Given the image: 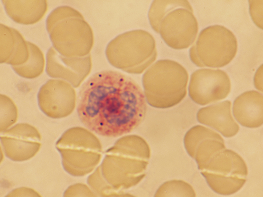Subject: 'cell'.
Segmentation results:
<instances>
[{
	"instance_id": "cell-1",
	"label": "cell",
	"mask_w": 263,
	"mask_h": 197,
	"mask_svg": "<svg viewBox=\"0 0 263 197\" xmlns=\"http://www.w3.org/2000/svg\"><path fill=\"white\" fill-rule=\"evenodd\" d=\"M91 88L86 111L99 117L101 133L115 136L132 131L140 123L147 104L142 91L131 79L115 71L102 74Z\"/></svg>"
},
{
	"instance_id": "cell-2",
	"label": "cell",
	"mask_w": 263,
	"mask_h": 197,
	"mask_svg": "<svg viewBox=\"0 0 263 197\" xmlns=\"http://www.w3.org/2000/svg\"><path fill=\"white\" fill-rule=\"evenodd\" d=\"M194 43L190 49L189 56L192 62L199 67L224 66L233 59L237 50L234 34L219 25L202 29Z\"/></svg>"
},
{
	"instance_id": "cell-3",
	"label": "cell",
	"mask_w": 263,
	"mask_h": 197,
	"mask_svg": "<svg viewBox=\"0 0 263 197\" xmlns=\"http://www.w3.org/2000/svg\"><path fill=\"white\" fill-rule=\"evenodd\" d=\"M157 71L154 105L167 109L180 102L187 93L189 75L178 62L164 59L156 63Z\"/></svg>"
},
{
	"instance_id": "cell-4",
	"label": "cell",
	"mask_w": 263,
	"mask_h": 197,
	"mask_svg": "<svg viewBox=\"0 0 263 197\" xmlns=\"http://www.w3.org/2000/svg\"><path fill=\"white\" fill-rule=\"evenodd\" d=\"M46 25L53 47L59 53L64 47L92 46V30L80 13L62 16Z\"/></svg>"
},
{
	"instance_id": "cell-5",
	"label": "cell",
	"mask_w": 263,
	"mask_h": 197,
	"mask_svg": "<svg viewBox=\"0 0 263 197\" xmlns=\"http://www.w3.org/2000/svg\"><path fill=\"white\" fill-rule=\"evenodd\" d=\"M193 11L183 7L173 9L161 21L158 33L165 43L175 50L186 48L195 41L198 25Z\"/></svg>"
},
{
	"instance_id": "cell-6",
	"label": "cell",
	"mask_w": 263,
	"mask_h": 197,
	"mask_svg": "<svg viewBox=\"0 0 263 197\" xmlns=\"http://www.w3.org/2000/svg\"><path fill=\"white\" fill-rule=\"evenodd\" d=\"M231 89L230 78L224 71L201 68L195 71L191 75L188 92L193 101L204 105L224 99Z\"/></svg>"
},
{
	"instance_id": "cell-7",
	"label": "cell",
	"mask_w": 263,
	"mask_h": 197,
	"mask_svg": "<svg viewBox=\"0 0 263 197\" xmlns=\"http://www.w3.org/2000/svg\"><path fill=\"white\" fill-rule=\"evenodd\" d=\"M106 54L112 60L154 59L156 55V42L152 35L146 31H130L111 40L107 46Z\"/></svg>"
},
{
	"instance_id": "cell-8",
	"label": "cell",
	"mask_w": 263,
	"mask_h": 197,
	"mask_svg": "<svg viewBox=\"0 0 263 197\" xmlns=\"http://www.w3.org/2000/svg\"><path fill=\"white\" fill-rule=\"evenodd\" d=\"M231 106V101L226 100L202 107L197 113V120L226 137H232L237 133L239 126L232 117Z\"/></svg>"
},
{
	"instance_id": "cell-9",
	"label": "cell",
	"mask_w": 263,
	"mask_h": 197,
	"mask_svg": "<svg viewBox=\"0 0 263 197\" xmlns=\"http://www.w3.org/2000/svg\"><path fill=\"white\" fill-rule=\"evenodd\" d=\"M234 116L242 126L257 128L263 123V96L252 90L244 92L238 96L233 103Z\"/></svg>"
},
{
	"instance_id": "cell-10",
	"label": "cell",
	"mask_w": 263,
	"mask_h": 197,
	"mask_svg": "<svg viewBox=\"0 0 263 197\" xmlns=\"http://www.w3.org/2000/svg\"><path fill=\"white\" fill-rule=\"evenodd\" d=\"M30 55L27 42L16 29L0 24L1 63L15 66L23 64Z\"/></svg>"
},
{
	"instance_id": "cell-11",
	"label": "cell",
	"mask_w": 263,
	"mask_h": 197,
	"mask_svg": "<svg viewBox=\"0 0 263 197\" xmlns=\"http://www.w3.org/2000/svg\"><path fill=\"white\" fill-rule=\"evenodd\" d=\"M8 16L15 22L24 25L36 23L45 14L46 0H2Z\"/></svg>"
},
{
	"instance_id": "cell-12",
	"label": "cell",
	"mask_w": 263,
	"mask_h": 197,
	"mask_svg": "<svg viewBox=\"0 0 263 197\" xmlns=\"http://www.w3.org/2000/svg\"><path fill=\"white\" fill-rule=\"evenodd\" d=\"M1 138L6 149L34 151L39 147L41 135L37 129L26 123H18L6 130Z\"/></svg>"
},
{
	"instance_id": "cell-13",
	"label": "cell",
	"mask_w": 263,
	"mask_h": 197,
	"mask_svg": "<svg viewBox=\"0 0 263 197\" xmlns=\"http://www.w3.org/2000/svg\"><path fill=\"white\" fill-rule=\"evenodd\" d=\"M61 93V82L58 80H49L40 88L37 95L39 106L48 116L57 118L60 116Z\"/></svg>"
},
{
	"instance_id": "cell-14",
	"label": "cell",
	"mask_w": 263,
	"mask_h": 197,
	"mask_svg": "<svg viewBox=\"0 0 263 197\" xmlns=\"http://www.w3.org/2000/svg\"><path fill=\"white\" fill-rule=\"evenodd\" d=\"M27 42L30 52L28 60L23 64L12 66V67L20 76L33 79L39 76L43 72L45 60L43 54L39 48L33 43Z\"/></svg>"
},
{
	"instance_id": "cell-15",
	"label": "cell",
	"mask_w": 263,
	"mask_h": 197,
	"mask_svg": "<svg viewBox=\"0 0 263 197\" xmlns=\"http://www.w3.org/2000/svg\"><path fill=\"white\" fill-rule=\"evenodd\" d=\"M180 7L193 9L187 0L154 1L148 13V19L152 28L158 33L160 23L164 16L170 11Z\"/></svg>"
},
{
	"instance_id": "cell-16",
	"label": "cell",
	"mask_w": 263,
	"mask_h": 197,
	"mask_svg": "<svg viewBox=\"0 0 263 197\" xmlns=\"http://www.w3.org/2000/svg\"><path fill=\"white\" fill-rule=\"evenodd\" d=\"M0 132L5 131L17 121L18 111L12 100L4 94L0 95Z\"/></svg>"
},
{
	"instance_id": "cell-17",
	"label": "cell",
	"mask_w": 263,
	"mask_h": 197,
	"mask_svg": "<svg viewBox=\"0 0 263 197\" xmlns=\"http://www.w3.org/2000/svg\"><path fill=\"white\" fill-rule=\"evenodd\" d=\"M263 65L257 69L254 78V84L256 88L261 92H263Z\"/></svg>"
}]
</instances>
